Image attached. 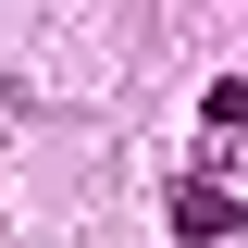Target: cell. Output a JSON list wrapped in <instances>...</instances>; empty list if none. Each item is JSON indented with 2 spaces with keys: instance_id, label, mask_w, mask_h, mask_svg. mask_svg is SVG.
<instances>
[{
  "instance_id": "cell-1",
  "label": "cell",
  "mask_w": 248,
  "mask_h": 248,
  "mask_svg": "<svg viewBox=\"0 0 248 248\" xmlns=\"http://www.w3.org/2000/svg\"><path fill=\"white\" fill-rule=\"evenodd\" d=\"M174 236L186 248H223V236H236V186H223V174H186L174 186Z\"/></svg>"
},
{
  "instance_id": "cell-2",
  "label": "cell",
  "mask_w": 248,
  "mask_h": 248,
  "mask_svg": "<svg viewBox=\"0 0 248 248\" xmlns=\"http://www.w3.org/2000/svg\"><path fill=\"white\" fill-rule=\"evenodd\" d=\"M199 112H211V161H248V87H236V75H223Z\"/></svg>"
}]
</instances>
